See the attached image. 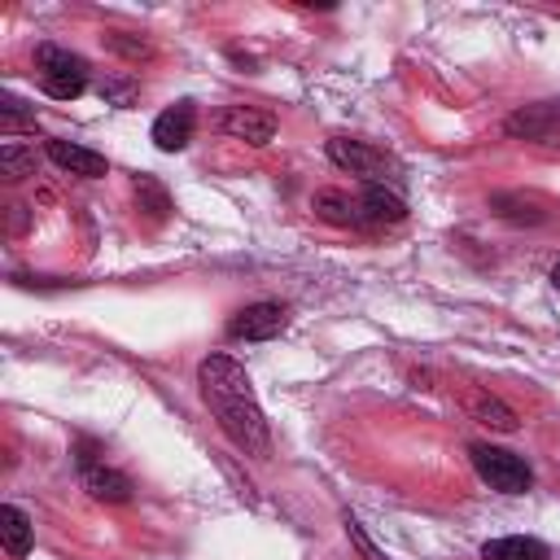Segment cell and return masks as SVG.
I'll list each match as a JSON object with an SVG mask.
<instances>
[{
  "instance_id": "obj_1",
  "label": "cell",
  "mask_w": 560,
  "mask_h": 560,
  "mask_svg": "<svg viewBox=\"0 0 560 560\" xmlns=\"http://www.w3.org/2000/svg\"><path fill=\"white\" fill-rule=\"evenodd\" d=\"M197 385H201V402L210 407L214 424L228 433V442L245 455H271V429H267V416L249 389V376L236 359L228 354H210L201 359L197 368Z\"/></svg>"
},
{
  "instance_id": "obj_2",
  "label": "cell",
  "mask_w": 560,
  "mask_h": 560,
  "mask_svg": "<svg viewBox=\"0 0 560 560\" xmlns=\"http://www.w3.org/2000/svg\"><path fill=\"white\" fill-rule=\"evenodd\" d=\"M328 158H332V166L359 175L363 184H381V188H385V184H402V166H398L385 149H376V144H368V140L332 136V140H328Z\"/></svg>"
},
{
  "instance_id": "obj_3",
  "label": "cell",
  "mask_w": 560,
  "mask_h": 560,
  "mask_svg": "<svg viewBox=\"0 0 560 560\" xmlns=\"http://www.w3.org/2000/svg\"><path fill=\"white\" fill-rule=\"evenodd\" d=\"M468 455H472L477 477L499 494H525L534 486V468L516 451H503V446H490V442H472Z\"/></svg>"
},
{
  "instance_id": "obj_4",
  "label": "cell",
  "mask_w": 560,
  "mask_h": 560,
  "mask_svg": "<svg viewBox=\"0 0 560 560\" xmlns=\"http://www.w3.org/2000/svg\"><path fill=\"white\" fill-rule=\"evenodd\" d=\"M35 66H39V88L52 101H74L88 88V61L79 52H70V48L39 44L35 48Z\"/></svg>"
},
{
  "instance_id": "obj_5",
  "label": "cell",
  "mask_w": 560,
  "mask_h": 560,
  "mask_svg": "<svg viewBox=\"0 0 560 560\" xmlns=\"http://www.w3.org/2000/svg\"><path fill=\"white\" fill-rule=\"evenodd\" d=\"M284 324H289V311L280 302H249V306H241L228 319V337H236V341H267V337H280Z\"/></svg>"
},
{
  "instance_id": "obj_6",
  "label": "cell",
  "mask_w": 560,
  "mask_h": 560,
  "mask_svg": "<svg viewBox=\"0 0 560 560\" xmlns=\"http://www.w3.org/2000/svg\"><path fill=\"white\" fill-rule=\"evenodd\" d=\"M219 131L232 136V140H245V144L262 149L276 136V118L267 109H254V105H228L219 114Z\"/></svg>"
},
{
  "instance_id": "obj_7",
  "label": "cell",
  "mask_w": 560,
  "mask_h": 560,
  "mask_svg": "<svg viewBox=\"0 0 560 560\" xmlns=\"http://www.w3.org/2000/svg\"><path fill=\"white\" fill-rule=\"evenodd\" d=\"M354 201H359V228H394V223L407 219V201H402L394 188L368 184Z\"/></svg>"
},
{
  "instance_id": "obj_8",
  "label": "cell",
  "mask_w": 560,
  "mask_h": 560,
  "mask_svg": "<svg viewBox=\"0 0 560 560\" xmlns=\"http://www.w3.org/2000/svg\"><path fill=\"white\" fill-rule=\"evenodd\" d=\"M192 127H197V109H192V101H179L153 118V144L162 153H179L192 140Z\"/></svg>"
},
{
  "instance_id": "obj_9",
  "label": "cell",
  "mask_w": 560,
  "mask_h": 560,
  "mask_svg": "<svg viewBox=\"0 0 560 560\" xmlns=\"http://www.w3.org/2000/svg\"><path fill=\"white\" fill-rule=\"evenodd\" d=\"M48 158H52V166H61V171H70V175H83V179L109 175V162H105L96 149L74 144V140H48Z\"/></svg>"
},
{
  "instance_id": "obj_10",
  "label": "cell",
  "mask_w": 560,
  "mask_h": 560,
  "mask_svg": "<svg viewBox=\"0 0 560 560\" xmlns=\"http://www.w3.org/2000/svg\"><path fill=\"white\" fill-rule=\"evenodd\" d=\"M503 127H508V136H516V140H547V136L560 127V105H556V101L525 105V109H516Z\"/></svg>"
},
{
  "instance_id": "obj_11",
  "label": "cell",
  "mask_w": 560,
  "mask_h": 560,
  "mask_svg": "<svg viewBox=\"0 0 560 560\" xmlns=\"http://www.w3.org/2000/svg\"><path fill=\"white\" fill-rule=\"evenodd\" d=\"M79 477H83V490H88L92 499H101V503H127V499H131V481H127L118 468L88 464V468H79Z\"/></svg>"
},
{
  "instance_id": "obj_12",
  "label": "cell",
  "mask_w": 560,
  "mask_h": 560,
  "mask_svg": "<svg viewBox=\"0 0 560 560\" xmlns=\"http://www.w3.org/2000/svg\"><path fill=\"white\" fill-rule=\"evenodd\" d=\"M31 534H35L31 516H26L18 503H4V508H0V542H4V556H9V560H22V556L31 551Z\"/></svg>"
},
{
  "instance_id": "obj_13",
  "label": "cell",
  "mask_w": 560,
  "mask_h": 560,
  "mask_svg": "<svg viewBox=\"0 0 560 560\" xmlns=\"http://www.w3.org/2000/svg\"><path fill=\"white\" fill-rule=\"evenodd\" d=\"M464 407H468V416L472 420H481L486 429H494V433H516V411L508 407V402H499L494 394H468L464 398Z\"/></svg>"
},
{
  "instance_id": "obj_14",
  "label": "cell",
  "mask_w": 560,
  "mask_h": 560,
  "mask_svg": "<svg viewBox=\"0 0 560 560\" xmlns=\"http://www.w3.org/2000/svg\"><path fill=\"white\" fill-rule=\"evenodd\" d=\"M481 560H551L547 542L538 538H525V534H512V538H490L481 547Z\"/></svg>"
},
{
  "instance_id": "obj_15",
  "label": "cell",
  "mask_w": 560,
  "mask_h": 560,
  "mask_svg": "<svg viewBox=\"0 0 560 560\" xmlns=\"http://www.w3.org/2000/svg\"><path fill=\"white\" fill-rule=\"evenodd\" d=\"M311 206H315V214H319L324 223H332V228H359V201L346 197V192H337V188L315 192Z\"/></svg>"
},
{
  "instance_id": "obj_16",
  "label": "cell",
  "mask_w": 560,
  "mask_h": 560,
  "mask_svg": "<svg viewBox=\"0 0 560 560\" xmlns=\"http://www.w3.org/2000/svg\"><path fill=\"white\" fill-rule=\"evenodd\" d=\"M494 214H503V219H512V223H542L547 214L538 210V197H521V192H499L494 201Z\"/></svg>"
},
{
  "instance_id": "obj_17",
  "label": "cell",
  "mask_w": 560,
  "mask_h": 560,
  "mask_svg": "<svg viewBox=\"0 0 560 560\" xmlns=\"http://www.w3.org/2000/svg\"><path fill=\"white\" fill-rule=\"evenodd\" d=\"M0 175H4V179H26V175H35V149H26V144H18V140H4V144H0Z\"/></svg>"
},
{
  "instance_id": "obj_18",
  "label": "cell",
  "mask_w": 560,
  "mask_h": 560,
  "mask_svg": "<svg viewBox=\"0 0 560 560\" xmlns=\"http://www.w3.org/2000/svg\"><path fill=\"white\" fill-rule=\"evenodd\" d=\"M136 201H140V210H144L153 223H162L166 210H171V197H166V188H162L153 175H140V179H136Z\"/></svg>"
},
{
  "instance_id": "obj_19",
  "label": "cell",
  "mask_w": 560,
  "mask_h": 560,
  "mask_svg": "<svg viewBox=\"0 0 560 560\" xmlns=\"http://www.w3.org/2000/svg\"><path fill=\"white\" fill-rule=\"evenodd\" d=\"M101 39H105V48H109V52H118V57H127V61H149V57H153V44H149L144 35H127V31H105Z\"/></svg>"
},
{
  "instance_id": "obj_20",
  "label": "cell",
  "mask_w": 560,
  "mask_h": 560,
  "mask_svg": "<svg viewBox=\"0 0 560 560\" xmlns=\"http://www.w3.org/2000/svg\"><path fill=\"white\" fill-rule=\"evenodd\" d=\"M96 92H101V101H105V105H118V109H127V105H136V96H140V83H136L131 74H105Z\"/></svg>"
},
{
  "instance_id": "obj_21",
  "label": "cell",
  "mask_w": 560,
  "mask_h": 560,
  "mask_svg": "<svg viewBox=\"0 0 560 560\" xmlns=\"http://www.w3.org/2000/svg\"><path fill=\"white\" fill-rule=\"evenodd\" d=\"M0 118H4V131H35V114H22V101L18 96H4Z\"/></svg>"
},
{
  "instance_id": "obj_22",
  "label": "cell",
  "mask_w": 560,
  "mask_h": 560,
  "mask_svg": "<svg viewBox=\"0 0 560 560\" xmlns=\"http://www.w3.org/2000/svg\"><path fill=\"white\" fill-rule=\"evenodd\" d=\"M346 534H350V542L359 547V556H363V560H385V551H376V542L363 534V525H359L354 516H346Z\"/></svg>"
},
{
  "instance_id": "obj_23",
  "label": "cell",
  "mask_w": 560,
  "mask_h": 560,
  "mask_svg": "<svg viewBox=\"0 0 560 560\" xmlns=\"http://www.w3.org/2000/svg\"><path fill=\"white\" fill-rule=\"evenodd\" d=\"M551 284H556V289H560V262H556V267H551Z\"/></svg>"
}]
</instances>
